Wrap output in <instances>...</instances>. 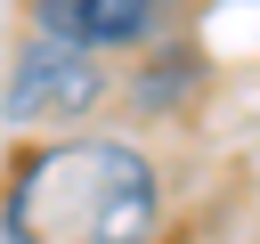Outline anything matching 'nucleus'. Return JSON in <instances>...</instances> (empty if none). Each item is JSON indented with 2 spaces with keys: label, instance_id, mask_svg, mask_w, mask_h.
<instances>
[{
  "label": "nucleus",
  "instance_id": "f257e3e1",
  "mask_svg": "<svg viewBox=\"0 0 260 244\" xmlns=\"http://www.w3.org/2000/svg\"><path fill=\"white\" fill-rule=\"evenodd\" d=\"M162 171L138 138L65 130L8 163L0 179V244H154Z\"/></svg>",
  "mask_w": 260,
  "mask_h": 244
},
{
  "label": "nucleus",
  "instance_id": "f03ea898",
  "mask_svg": "<svg viewBox=\"0 0 260 244\" xmlns=\"http://www.w3.org/2000/svg\"><path fill=\"white\" fill-rule=\"evenodd\" d=\"M106 89H114L106 57L24 24L16 57H8V81H0V122L8 130H73V122H89L106 106Z\"/></svg>",
  "mask_w": 260,
  "mask_h": 244
},
{
  "label": "nucleus",
  "instance_id": "7ed1b4c3",
  "mask_svg": "<svg viewBox=\"0 0 260 244\" xmlns=\"http://www.w3.org/2000/svg\"><path fill=\"white\" fill-rule=\"evenodd\" d=\"M24 16H32V33H57L89 57L138 49L162 33V0H24Z\"/></svg>",
  "mask_w": 260,
  "mask_h": 244
},
{
  "label": "nucleus",
  "instance_id": "20e7f679",
  "mask_svg": "<svg viewBox=\"0 0 260 244\" xmlns=\"http://www.w3.org/2000/svg\"><path fill=\"white\" fill-rule=\"evenodd\" d=\"M252 244H260V236H252Z\"/></svg>",
  "mask_w": 260,
  "mask_h": 244
}]
</instances>
